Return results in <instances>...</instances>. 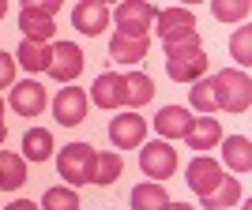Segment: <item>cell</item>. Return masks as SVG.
I'll return each mask as SVG.
<instances>
[{"instance_id":"cell-1","label":"cell","mask_w":252,"mask_h":210,"mask_svg":"<svg viewBox=\"0 0 252 210\" xmlns=\"http://www.w3.org/2000/svg\"><path fill=\"white\" fill-rule=\"evenodd\" d=\"M211 90H215V102L226 113H245L252 105V79L249 72H237V68H226L211 79Z\"/></svg>"},{"instance_id":"cell-2","label":"cell","mask_w":252,"mask_h":210,"mask_svg":"<svg viewBox=\"0 0 252 210\" xmlns=\"http://www.w3.org/2000/svg\"><path fill=\"white\" fill-rule=\"evenodd\" d=\"M207 52L203 45H166V72L173 83H196L207 72Z\"/></svg>"},{"instance_id":"cell-3","label":"cell","mask_w":252,"mask_h":210,"mask_svg":"<svg viewBox=\"0 0 252 210\" xmlns=\"http://www.w3.org/2000/svg\"><path fill=\"white\" fill-rule=\"evenodd\" d=\"M94 154L98 150L91 147V143H68V147H61L57 169H61L64 184H72V188L91 184V177H94Z\"/></svg>"},{"instance_id":"cell-4","label":"cell","mask_w":252,"mask_h":210,"mask_svg":"<svg viewBox=\"0 0 252 210\" xmlns=\"http://www.w3.org/2000/svg\"><path fill=\"white\" fill-rule=\"evenodd\" d=\"M158 34L166 45H200V34H196V15L189 8H166L155 11Z\"/></svg>"},{"instance_id":"cell-5","label":"cell","mask_w":252,"mask_h":210,"mask_svg":"<svg viewBox=\"0 0 252 210\" xmlns=\"http://www.w3.org/2000/svg\"><path fill=\"white\" fill-rule=\"evenodd\" d=\"M139 169L151 180H169L177 173V150L169 147L166 139H155V143H147L139 150Z\"/></svg>"},{"instance_id":"cell-6","label":"cell","mask_w":252,"mask_h":210,"mask_svg":"<svg viewBox=\"0 0 252 210\" xmlns=\"http://www.w3.org/2000/svg\"><path fill=\"white\" fill-rule=\"evenodd\" d=\"M45 72H49L57 83H72V79H79V72H83V49H79L75 42H57Z\"/></svg>"},{"instance_id":"cell-7","label":"cell","mask_w":252,"mask_h":210,"mask_svg":"<svg viewBox=\"0 0 252 210\" xmlns=\"http://www.w3.org/2000/svg\"><path fill=\"white\" fill-rule=\"evenodd\" d=\"M19 30H23V42L49 45V38L57 34V19L45 15V11L38 8V0H34V4H23V11H19Z\"/></svg>"},{"instance_id":"cell-8","label":"cell","mask_w":252,"mask_h":210,"mask_svg":"<svg viewBox=\"0 0 252 210\" xmlns=\"http://www.w3.org/2000/svg\"><path fill=\"white\" fill-rule=\"evenodd\" d=\"M87 105H91V98H87V90H79V86H64L61 94H57V102H53V116H57V124L61 128H75L87 120Z\"/></svg>"},{"instance_id":"cell-9","label":"cell","mask_w":252,"mask_h":210,"mask_svg":"<svg viewBox=\"0 0 252 210\" xmlns=\"http://www.w3.org/2000/svg\"><path fill=\"white\" fill-rule=\"evenodd\" d=\"M151 23H155V8L143 0H128L117 4V34H132V38H147Z\"/></svg>"},{"instance_id":"cell-10","label":"cell","mask_w":252,"mask_h":210,"mask_svg":"<svg viewBox=\"0 0 252 210\" xmlns=\"http://www.w3.org/2000/svg\"><path fill=\"white\" fill-rule=\"evenodd\" d=\"M222 177H226V173H222V165L215 161V158H207V154L192 158V161H189V173H185L189 188L196 191L200 199H203V195H211V191L219 188V184H222Z\"/></svg>"},{"instance_id":"cell-11","label":"cell","mask_w":252,"mask_h":210,"mask_svg":"<svg viewBox=\"0 0 252 210\" xmlns=\"http://www.w3.org/2000/svg\"><path fill=\"white\" fill-rule=\"evenodd\" d=\"M143 135H147V120H143L139 113H117L113 120H109V139H113L117 150L139 147Z\"/></svg>"},{"instance_id":"cell-12","label":"cell","mask_w":252,"mask_h":210,"mask_svg":"<svg viewBox=\"0 0 252 210\" xmlns=\"http://www.w3.org/2000/svg\"><path fill=\"white\" fill-rule=\"evenodd\" d=\"M72 26L87 38H94L109 26V4L105 0H83V4H75L72 8Z\"/></svg>"},{"instance_id":"cell-13","label":"cell","mask_w":252,"mask_h":210,"mask_svg":"<svg viewBox=\"0 0 252 210\" xmlns=\"http://www.w3.org/2000/svg\"><path fill=\"white\" fill-rule=\"evenodd\" d=\"M45 86L42 83H34V79H27V83H15L11 86V109L19 116H38L45 113Z\"/></svg>"},{"instance_id":"cell-14","label":"cell","mask_w":252,"mask_h":210,"mask_svg":"<svg viewBox=\"0 0 252 210\" xmlns=\"http://www.w3.org/2000/svg\"><path fill=\"white\" fill-rule=\"evenodd\" d=\"M192 128V113L181 109V105H162L155 113V131L162 139H185Z\"/></svg>"},{"instance_id":"cell-15","label":"cell","mask_w":252,"mask_h":210,"mask_svg":"<svg viewBox=\"0 0 252 210\" xmlns=\"http://www.w3.org/2000/svg\"><path fill=\"white\" fill-rule=\"evenodd\" d=\"M91 102L98 109H117V105H125V75L117 72H102L91 86Z\"/></svg>"},{"instance_id":"cell-16","label":"cell","mask_w":252,"mask_h":210,"mask_svg":"<svg viewBox=\"0 0 252 210\" xmlns=\"http://www.w3.org/2000/svg\"><path fill=\"white\" fill-rule=\"evenodd\" d=\"M151 52V34L147 38H132V34H113L109 38V56L113 64H139Z\"/></svg>"},{"instance_id":"cell-17","label":"cell","mask_w":252,"mask_h":210,"mask_svg":"<svg viewBox=\"0 0 252 210\" xmlns=\"http://www.w3.org/2000/svg\"><path fill=\"white\" fill-rule=\"evenodd\" d=\"M185 143H189L192 150L207 154L211 147H219V143H222V124L215 120V116H200V120H192L189 135H185Z\"/></svg>"},{"instance_id":"cell-18","label":"cell","mask_w":252,"mask_h":210,"mask_svg":"<svg viewBox=\"0 0 252 210\" xmlns=\"http://www.w3.org/2000/svg\"><path fill=\"white\" fill-rule=\"evenodd\" d=\"M222 158L233 173H249L252 169V143L245 135H222Z\"/></svg>"},{"instance_id":"cell-19","label":"cell","mask_w":252,"mask_h":210,"mask_svg":"<svg viewBox=\"0 0 252 210\" xmlns=\"http://www.w3.org/2000/svg\"><path fill=\"white\" fill-rule=\"evenodd\" d=\"M27 184V158L0 150V191H15Z\"/></svg>"},{"instance_id":"cell-20","label":"cell","mask_w":252,"mask_h":210,"mask_svg":"<svg viewBox=\"0 0 252 210\" xmlns=\"http://www.w3.org/2000/svg\"><path fill=\"white\" fill-rule=\"evenodd\" d=\"M23 154L31 161H49L53 158V131L49 128H27L23 135Z\"/></svg>"},{"instance_id":"cell-21","label":"cell","mask_w":252,"mask_h":210,"mask_svg":"<svg viewBox=\"0 0 252 210\" xmlns=\"http://www.w3.org/2000/svg\"><path fill=\"white\" fill-rule=\"evenodd\" d=\"M132 210H166L169 207V195L162 184H136L132 188Z\"/></svg>"},{"instance_id":"cell-22","label":"cell","mask_w":252,"mask_h":210,"mask_svg":"<svg viewBox=\"0 0 252 210\" xmlns=\"http://www.w3.org/2000/svg\"><path fill=\"white\" fill-rule=\"evenodd\" d=\"M121 169H125V161H121L117 150H98V154H94V177H91V184H98V188L113 184V180L121 177Z\"/></svg>"},{"instance_id":"cell-23","label":"cell","mask_w":252,"mask_h":210,"mask_svg":"<svg viewBox=\"0 0 252 210\" xmlns=\"http://www.w3.org/2000/svg\"><path fill=\"white\" fill-rule=\"evenodd\" d=\"M155 98V83L147 72H128L125 75V105H147Z\"/></svg>"},{"instance_id":"cell-24","label":"cell","mask_w":252,"mask_h":210,"mask_svg":"<svg viewBox=\"0 0 252 210\" xmlns=\"http://www.w3.org/2000/svg\"><path fill=\"white\" fill-rule=\"evenodd\" d=\"M49 56H53V45H34V42H23L19 52H15L19 68H27V72H45Z\"/></svg>"},{"instance_id":"cell-25","label":"cell","mask_w":252,"mask_h":210,"mask_svg":"<svg viewBox=\"0 0 252 210\" xmlns=\"http://www.w3.org/2000/svg\"><path fill=\"white\" fill-rule=\"evenodd\" d=\"M241 199V184H237V177H222V184L211 195H203V207L207 210H222V207H233V203Z\"/></svg>"},{"instance_id":"cell-26","label":"cell","mask_w":252,"mask_h":210,"mask_svg":"<svg viewBox=\"0 0 252 210\" xmlns=\"http://www.w3.org/2000/svg\"><path fill=\"white\" fill-rule=\"evenodd\" d=\"M249 11H252V4H245V0H215L211 4V15L222 23H245Z\"/></svg>"},{"instance_id":"cell-27","label":"cell","mask_w":252,"mask_h":210,"mask_svg":"<svg viewBox=\"0 0 252 210\" xmlns=\"http://www.w3.org/2000/svg\"><path fill=\"white\" fill-rule=\"evenodd\" d=\"M42 210H79V195H75V188H49L42 195Z\"/></svg>"},{"instance_id":"cell-28","label":"cell","mask_w":252,"mask_h":210,"mask_svg":"<svg viewBox=\"0 0 252 210\" xmlns=\"http://www.w3.org/2000/svg\"><path fill=\"white\" fill-rule=\"evenodd\" d=\"M189 102H192V109H200L203 116H211L215 109H219V102H215V90H211V79H196V83H192Z\"/></svg>"},{"instance_id":"cell-29","label":"cell","mask_w":252,"mask_h":210,"mask_svg":"<svg viewBox=\"0 0 252 210\" xmlns=\"http://www.w3.org/2000/svg\"><path fill=\"white\" fill-rule=\"evenodd\" d=\"M230 52H233V60L241 64V68L252 64V26H249V23H241L237 34L230 38Z\"/></svg>"},{"instance_id":"cell-30","label":"cell","mask_w":252,"mask_h":210,"mask_svg":"<svg viewBox=\"0 0 252 210\" xmlns=\"http://www.w3.org/2000/svg\"><path fill=\"white\" fill-rule=\"evenodd\" d=\"M15 68H19L15 56L0 49V90H4V86H15Z\"/></svg>"},{"instance_id":"cell-31","label":"cell","mask_w":252,"mask_h":210,"mask_svg":"<svg viewBox=\"0 0 252 210\" xmlns=\"http://www.w3.org/2000/svg\"><path fill=\"white\" fill-rule=\"evenodd\" d=\"M4 210H42V207H34L31 199H15V203H8Z\"/></svg>"},{"instance_id":"cell-32","label":"cell","mask_w":252,"mask_h":210,"mask_svg":"<svg viewBox=\"0 0 252 210\" xmlns=\"http://www.w3.org/2000/svg\"><path fill=\"white\" fill-rule=\"evenodd\" d=\"M166 210H196V207H189V203H169Z\"/></svg>"},{"instance_id":"cell-33","label":"cell","mask_w":252,"mask_h":210,"mask_svg":"<svg viewBox=\"0 0 252 210\" xmlns=\"http://www.w3.org/2000/svg\"><path fill=\"white\" fill-rule=\"evenodd\" d=\"M4 139H8V128H4V124H0V143H4Z\"/></svg>"},{"instance_id":"cell-34","label":"cell","mask_w":252,"mask_h":210,"mask_svg":"<svg viewBox=\"0 0 252 210\" xmlns=\"http://www.w3.org/2000/svg\"><path fill=\"white\" fill-rule=\"evenodd\" d=\"M4 11H8V4H4V0H0V19H4Z\"/></svg>"},{"instance_id":"cell-35","label":"cell","mask_w":252,"mask_h":210,"mask_svg":"<svg viewBox=\"0 0 252 210\" xmlns=\"http://www.w3.org/2000/svg\"><path fill=\"white\" fill-rule=\"evenodd\" d=\"M0 124H4V98H0Z\"/></svg>"}]
</instances>
